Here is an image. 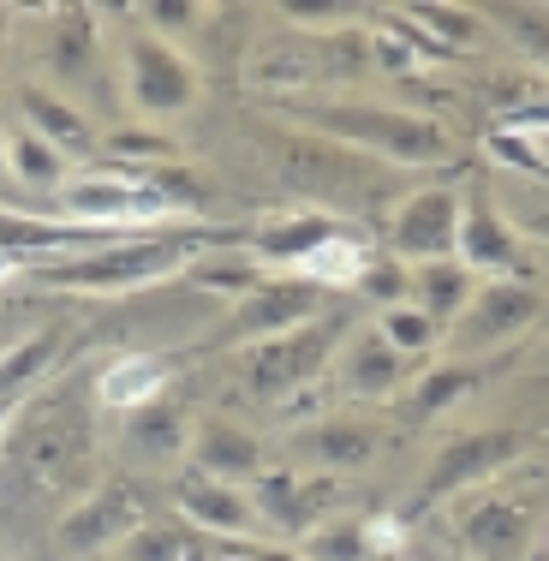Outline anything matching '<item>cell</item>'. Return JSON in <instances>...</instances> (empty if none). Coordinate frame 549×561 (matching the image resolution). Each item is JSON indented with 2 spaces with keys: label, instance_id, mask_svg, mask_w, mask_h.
Instances as JSON below:
<instances>
[{
  "label": "cell",
  "instance_id": "7bdbcfd3",
  "mask_svg": "<svg viewBox=\"0 0 549 561\" xmlns=\"http://www.w3.org/2000/svg\"><path fill=\"white\" fill-rule=\"evenodd\" d=\"M12 412H19V400H0V436H7V424H12Z\"/></svg>",
  "mask_w": 549,
  "mask_h": 561
},
{
  "label": "cell",
  "instance_id": "83f0119b",
  "mask_svg": "<svg viewBox=\"0 0 549 561\" xmlns=\"http://www.w3.org/2000/svg\"><path fill=\"white\" fill-rule=\"evenodd\" d=\"M185 280H192V287H204V293H216L221 305H239L263 280V270L251 263L245 245H216V251H204V257L185 270Z\"/></svg>",
  "mask_w": 549,
  "mask_h": 561
},
{
  "label": "cell",
  "instance_id": "74e56055",
  "mask_svg": "<svg viewBox=\"0 0 549 561\" xmlns=\"http://www.w3.org/2000/svg\"><path fill=\"white\" fill-rule=\"evenodd\" d=\"M490 156H495V162L526 168V173H544L538 156H531V138H519V131H495V138H490Z\"/></svg>",
  "mask_w": 549,
  "mask_h": 561
},
{
  "label": "cell",
  "instance_id": "4316f807",
  "mask_svg": "<svg viewBox=\"0 0 549 561\" xmlns=\"http://www.w3.org/2000/svg\"><path fill=\"white\" fill-rule=\"evenodd\" d=\"M365 263H370V245L358 233H334V239H323V245L311 251V257L299 263V280H311V287H323V293H353L358 287V275H365Z\"/></svg>",
  "mask_w": 549,
  "mask_h": 561
},
{
  "label": "cell",
  "instance_id": "d6a6232c",
  "mask_svg": "<svg viewBox=\"0 0 549 561\" xmlns=\"http://www.w3.org/2000/svg\"><path fill=\"white\" fill-rule=\"evenodd\" d=\"M162 162H180V144L162 138V131H144V126L108 131V168L144 173V168H162Z\"/></svg>",
  "mask_w": 549,
  "mask_h": 561
},
{
  "label": "cell",
  "instance_id": "d590c367",
  "mask_svg": "<svg viewBox=\"0 0 549 561\" xmlns=\"http://www.w3.org/2000/svg\"><path fill=\"white\" fill-rule=\"evenodd\" d=\"M358 299H370L377 311H388V305H412V270L394 257H370L365 275H358Z\"/></svg>",
  "mask_w": 549,
  "mask_h": 561
},
{
  "label": "cell",
  "instance_id": "5bb4252c",
  "mask_svg": "<svg viewBox=\"0 0 549 561\" xmlns=\"http://www.w3.org/2000/svg\"><path fill=\"white\" fill-rule=\"evenodd\" d=\"M43 78L66 102H78L102 78V31L90 7H43ZM84 108V102H78Z\"/></svg>",
  "mask_w": 549,
  "mask_h": 561
},
{
  "label": "cell",
  "instance_id": "484cf974",
  "mask_svg": "<svg viewBox=\"0 0 549 561\" xmlns=\"http://www.w3.org/2000/svg\"><path fill=\"white\" fill-rule=\"evenodd\" d=\"M478 293V275L466 270V263H419L412 270V305H419L424 317H431L436 329H448L454 317L466 311V299Z\"/></svg>",
  "mask_w": 549,
  "mask_h": 561
},
{
  "label": "cell",
  "instance_id": "1f68e13d",
  "mask_svg": "<svg viewBox=\"0 0 549 561\" xmlns=\"http://www.w3.org/2000/svg\"><path fill=\"white\" fill-rule=\"evenodd\" d=\"M311 561H370V531H365V514H334L323 526L311 531V538L299 543Z\"/></svg>",
  "mask_w": 549,
  "mask_h": 561
},
{
  "label": "cell",
  "instance_id": "9a60e30c",
  "mask_svg": "<svg viewBox=\"0 0 549 561\" xmlns=\"http://www.w3.org/2000/svg\"><path fill=\"white\" fill-rule=\"evenodd\" d=\"M382 448V431L358 412H323V419L287 431V466L299 472H317V478H346L358 466H370Z\"/></svg>",
  "mask_w": 549,
  "mask_h": 561
},
{
  "label": "cell",
  "instance_id": "7dc6e473",
  "mask_svg": "<svg viewBox=\"0 0 549 561\" xmlns=\"http://www.w3.org/2000/svg\"><path fill=\"white\" fill-rule=\"evenodd\" d=\"M108 561H114V556H108Z\"/></svg>",
  "mask_w": 549,
  "mask_h": 561
},
{
  "label": "cell",
  "instance_id": "2e32d148",
  "mask_svg": "<svg viewBox=\"0 0 549 561\" xmlns=\"http://www.w3.org/2000/svg\"><path fill=\"white\" fill-rule=\"evenodd\" d=\"M419 370H424L419 358L394 353V346H388L377 329H358V335H346V346L334 353L329 382H334V394L353 400V407H382V400H400V394H407Z\"/></svg>",
  "mask_w": 549,
  "mask_h": 561
},
{
  "label": "cell",
  "instance_id": "ba28073f",
  "mask_svg": "<svg viewBox=\"0 0 549 561\" xmlns=\"http://www.w3.org/2000/svg\"><path fill=\"white\" fill-rule=\"evenodd\" d=\"M544 317V293L531 280H478L466 311L442 329V353L448 358H495L514 346L531 323Z\"/></svg>",
  "mask_w": 549,
  "mask_h": 561
},
{
  "label": "cell",
  "instance_id": "8fae6325",
  "mask_svg": "<svg viewBox=\"0 0 549 561\" xmlns=\"http://www.w3.org/2000/svg\"><path fill=\"white\" fill-rule=\"evenodd\" d=\"M538 448V431H519V424H495V431H472L460 443H448L424 466L419 478V502H448V496H466V490L502 478L507 466H519V454Z\"/></svg>",
  "mask_w": 549,
  "mask_h": 561
},
{
  "label": "cell",
  "instance_id": "4fadbf2b",
  "mask_svg": "<svg viewBox=\"0 0 549 561\" xmlns=\"http://www.w3.org/2000/svg\"><path fill=\"white\" fill-rule=\"evenodd\" d=\"M334 496H341V478H317L299 466H263L251 478V507H258V526L281 531V538H311L323 519H334Z\"/></svg>",
  "mask_w": 549,
  "mask_h": 561
},
{
  "label": "cell",
  "instance_id": "44dd1931",
  "mask_svg": "<svg viewBox=\"0 0 549 561\" xmlns=\"http://www.w3.org/2000/svg\"><path fill=\"white\" fill-rule=\"evenodd\" d=\"M19 126H31L43 144H55V150L66 156V162H78V156H90L102 144V131L90 126V114L78 108V102L55 96L48 84H19Z\"/></svg>",
  "mask_w": 549,
  "mask_h": 561
},
{
  "label": "cell",
  "instance_id": "cb8c5ba5",
  "mask_svg": "<svg viewBox=\"0 0 549 561\" xmlns=\"http://www.w3.org/2000/svg\"><path fill=\"white\" fill-rule=\"evenodd\" d=\"M60 358H66V335L55 323L24 329V335L12 341V353L0 358V400H24V394L43 389V382H55Z\"/></svg>",
  "mask_w": 549,
  "mask_h": 561
},
{
  "label": "cell",
  "instance_id": "3957f363",
  "mask_svg": "<svg viewBox=\"0 0 549 561\" xmlns=\"http://www.w3.org/2000/svg\"><path fill=\"white\" fill-rule=\"evenodd\" d=\"M293 114L317 138L341 144V150L400 162V168H436L454 150L448 126L436 114H412V108H382V102H293Z\"/></svg>",
  "mask_w": 549,
  "mask_h": 561
},
{
  "label": "cell",
  "instance_id": "8d00e7d4",
  "mask_svg": "<svg viewBox=\"0 0 549 561\" xmlns=\"http://www.w3.org/2000/svg\"><path fill=\"white\" fill-rule=\"evenodd\" d=\"M216 12L209 7H192V0H150V7H138V24L144 31H156V36H180V31H192V24H209Z\"/></svg>",
  "mask_w": 549,
  "mask_h": 561
},
{
  "label": "cell",
  "instance_id": "7c38bea8",
  "mask_svg": "<svg viewBox=\"0 0 549 561\" xmlns=\"http://www.w3.org/2000/svg\"><path fill=\"white\" fill-rule=\"evenodd\" d=\"M454 263H466L478 280H531L519 233L507 221V209L495 204L484 180H466L460 192V233H454Z\"/></svg>",
  "mask_w": 549,
  "mask_h": 561
},
{
  "label": "cell",
  "instance_id": "60d3db41",
  "mask_svg": "<svg viewBox=\"0 0 549 561\" xmlns=\"http://www.w3.org/2000/svg\"><path fill=\"white\" fill-rule=\"evenodd\" d=\"M19 335H24V329H19V323H12V317H0V358H7V353H12V341H19Z\"/></svg>",
  "mask_w": 549,
  "mask_h": 561
},
{
  "label": "cell",
  "instance_id": "bcb514c9",
  "mask_svg": "<svg viewBox=\"0 0 549 561\" xmlns=\"http://www.w3.org/2000/svg\"><path fill=\"white\" fill-rule=\"evenodd\" d=\"M394 561H407V556H394Z\"/></svg>",
  "mask_w": 549,
  "mask_h": 561
},
{
  "label": "cell",
  "instance_id": "d6986e66",
  "mask_svg": "<svg viewBox=\"0 0 549 561\" xmlns=\"http://www.w3.org/2000/svg\"><path fill=\"white\" fill-rule=\"evenodd\" d=\"M341 233V221L329 209H281V216H263L245 233V251L258 270H299L323 239Z\"/></svg>",
  "mask_w": 549,
  "mask_h": 561
},
{
  "label": "cell",
  "instance_id": "d4e9b609",
  "mask_svg": "<svg viewBox=\"0 0 549 561\" xmlns=\"http://www.w3.org/2000/svg\"><path fill=\"white\" fill-rule=\"evenodd\" d=\"M490 370L495 365H484V358H442V365H424L419 377H412V389H407L412 419H442V412H454L466 394L484 389Z\"/></svg>",
  "mask_w": 549,
  "mask_h": 561
},
{
  "label": "cell",
  "instance_id": "52a82bcc",
  "mask_svg": "<svg viewBox=\"0 0 549 561\" xmlns=\"http://www.w3.org/2000/svg\"><path fill=\"white\" fill-rule=\"evenodd\" d=\"M150 519V496L131 478H96L55 519V561H108Z\"/></svg>",
  "mask_w": 549,
  "mask_h": 561
},
{
  "label": "cell",
  "instance_id": "30bf717a",
  "mask_svg": "<svg viewBox=\"0 0 549 561\" xmlns=\"http://www.w3.org/2000/svg\"><path fill=\"white\" fill-rule=\"evenodd\" d=\"M454 233H460V185L431 180L419 192H407L382 221V257L407 263H448L454 257Z\"/></svg>",
  "mask_w": 549,
  "mask_h": 561
},
{
  "label": "cell",
  "instance_id": "e0dca14e",
  "mask_svg": "<svg viewBox=\"0 0 549 561\" xmlns=\"http://www.w3.org/2000/svg\"><path fill=\"white\" fill-rule=\"evenodd\" d=\"M192 431H197L192 407H185L180 394H156L150 407L119 419V454H126L131 466H144V472H168V466L185 460Z\"/></svg>",
  "mask_w": 549,
  "mask_h": 561
},
{
  "label": "cell",
  "instance_id": "9c48e42d",
  "mask_svg": "<svg viewBox=\"0 0 549 561\" xmlns=\"http://www.w3.org/2000/svg\"><path fill=\"white\" fill-rule=\"evenodd\" d=\"M323 305H329V293L311 287V280H299V275H263L239 305H227V323L216 329V341H209V346H221V353H245V346H263V341L287 335V329L311 323Z\"/></svg>",
  "mask_w": 549,
  "mask_h": 561
},
{
  "label": "cell",
  "instance_id": "6da1fadb",
  "mask_svg": "<svg viewBox=\"0 0 549 561\" xmlns=\"http://www.w3.org/2000/svg\"><path fill=\"white\" fill-rule=\"evenodd\" d=\"M96 407L78 382H43L19 400L7 436H0V496L78 502L96 484Z\"/></svg>",
  "mask_w": 549,
  "mask_h": 561
},
{
  "label": "cell",
  "instance_id": "ffe728a7",
  "mask_svg": "<svg viewBox=\"0 0 549 561\" xmlns=\"http://www.w3.org/2000/svg\"><path fill=\"white\" fill-rule=\"evenodd\" d=\"M173 507L185 514V526L209 531V538H221V543H251V531H258V507H251V490H239V484L180 478V490H173Z\"/></svg>",
  "mask_w": 549,
  "mask_h": 561
},
{
  "label": "cell",
  "instance_id": "b9f144b4",
  "mask_svg": "<svg viewBox=\"0 0 549 561\" xmlns=\"http://www.w3.org/2000/svg\"><path fill=\"white\" fill-rule=\"evenodd\" d=\"M185 561H216V550L209 543H185Z\"/></svg>",
  "mask_w": 549,
  "mask_h": 561
},
{
  "label": "cell",
  "instance_id": "7402d4cb",
  "mask_svg": "<svg viewBox=\"0 0 549 561\" xmlns=\"http://www.w3.org/2000/svg\"><path fill=\"white\" fill-rule=\"evenodd\" d=\"M275 162H281V180L293 185H329V192H346V185L365 180V162H358L353 150H341V144L317 138V131H281L275 138Z\"/></svg>",
  "mask_w": 549,
  "mask_h": 561
},
{
  "label": "cell",
  "instance_id": "f546056e",
  "mask_svg": "<svg viewBox=\"0 0 549 561\" xmlns=\"http://www.w3.org/2000/svg\"><path fill=\"white\" fill-rule=\"evenodd\" d=\"M370 329H377V335L394 346V353H407V358H431L436 346H442V329L431 323V317L419 311V305H388V311H377L370 317Z\"/></svg>",
  "mask_w": 549,
  "mask_h": 561
},
{
  "label": "cell",
  "instance_id": "f1b7e54d",
  "mask_svg": "<svg viewBox=\"0 0 549 561\" xmlns=\"http://www.w3.org/2000/svg\"><path fill=\"white\" fill-rule=\"evenodd\" d=\"M7 173L19 185H60L72 162L55 150V144H43L31 126H7Z\"/></svg>",
  "mask_w": 549,
  "mask_h": 561
},
{
  "label": "cell",
  "instance_id": "ab89813d",
  "mask_svg": "<svg viewBox=\"0 0 549 561\" xmlns=\"http://www.w3.org/2000/svg\"><path fill=\"white\" fill-rule=\"evenodd\" d=\"M519 138H531V156H538V168L549 173V131H519Z\"/></svg>",
  "mask_w": 549,
  "mask_h": 561
},
{
  "label": "cell",
  "instance_id": "836d02e7",
  "mask_svg": "<svg viewBox=\"0 0 549 561\" xmlns=\"http://www.w3.org/2000/svg\"><path fill=\"white\" fill-rule=\"evenodd\" d=\"M490 19L502 24V31L514 36V48H526L531 66L549 78V7H495Z\"/></svg>",
  "mask_w": 549,
  "mask_h": 561
},
{
  "label": "cell",
  "instance_id": "f6af8a7d",
  "mask_svg": "<svg viewBox=\"0 0 549 561\" xmlns=\"http://www.w3.org/2000/svg\"><path fill=\"white\" fill-rule=\"evenodd\" d=\"M0 24H7V12H0Z\"/></svg>",
  "mask_w": 549,
  "mask_h": 561
},
{
  "label": "cell",
  "instance_id": "f35d334b",
  "mask_svg": "<svg viewBox=\"0 0 549 561\" xmlns=\"http://www.w3.org/2000/svg\"><path fill=\"white\" fill-rule=\"evenodd\" d=\"M239 550H245V561H311L299 543H258L251 538V543H239Z\"/></svg>",
  "mask_w": 549,
  "mask_h": 561
},
{
  "label": "cell",
  "instance_id": "277c9868",
  "mask_svg": "<svg viewBox=\"0 0 549 561\" xmlns=\"http://www.w3.org/2000/svg\"><path fill=\"white\" fill-rule=\"evenodd\" d=\"M346 335H353V317H346L341 305H323L311 323L287 329V335H275L263 346H245V353H239V382H245L251 400L281 407V400H293L299 389L329 382L334 353L346 346Z\"/></svg>",
  "mask_w": 549,
  "mask_h": 561
},
{
  "label": "cell",
  "instance_id": "e575fe53",
  "mask_svg": "<svg viewBox=\"0 0 549 561\" xmlns=\"http://www.w3.org/2000/svg\"><path fill=\"white\" fill-rule=\"evenodd\" d=\"M185 543H192V538H185L180 526H168V519L150 514V519H144V526L114 550V561H185Z\"/></svg>",
  "mask_w": 549,
  "mask_h": 561
},
{
  "label": "cell",
  "instance_id": "7a4b0ae2",
  "mask_svg": "<svg viewBox=\"0 0 549 561\" xmlns=\"http://www.w3.org/2000/svg\"><path fill=\"white\" fill-rule=\"evenodd\" d=\"M239 233L227 227H162V233H138V239H108L96 251H72V257H48L31 263L36 287H60V293H90V299H119V293L156 287L168 275H185L204 251L233 245Z\"/></svg>",
  "mask_w": 549,
  "mask_h": 561
},
{
  "label": "cell",
  "instance_id": "4dcf8cb0",
  "mask_svg": "<svg viewBox=\"0 0 549 561\" xmlns=\"http://www.w3.org/2000/svg\"><path fill=\"white\" fill-rule=\"evenodd\" d=\"M407 12L436 48H448V55H472V48L484 43V19H478L472 7H407Z\"/></svg>",
  "mask_w": 549,
  "mask_h": 561
},
{
  "label": "cell",
  "instance_id": "ee69618b",
  "mask_svg": "<svg viewBox=\"0 0 549 561\" xmlns=\"http://www.w3.org/2000/svg\"><path fill=\"white\" fill-rule=\"evenodd\" d=\"M0 180H7V126H0Z\"/></svg>",
  "mask_w": 549,
  "mask_h": 561
},
{
  "label": "cell",
  "instance_id": "ac0fdd59",
  "mask_svg": "<svg viewBox=\"0 0 549 561\" xmlns=\"http://www.w3.org/2000/svg\"><path fill=\"white\" fill-rule=\"evenodd\" d=\"M185 460H192V478L251 490V478L270 466V454H263V436L251 431V424H239V419H204V424L192 431Z\"/></svg>",
  "mask_w": 549,
  "mask_h": 561
},
{
  "label": "cell",
  "instance_id": "8992f818",
  "mask_svg": "<svg viewBox=\"0 0 549 561\" xmlns=\"http://www.w3.org/2000/svg\"><path fill=\"white\" fill-rule=\"evenodd\" d=\"M119 96L138 119H180L204 96V72L192 55H180V43L126 24L119 31Z\"/></svg>",
  "mask_w": 549,
  "mask_h": 561
},
{
  "label": "cell",
  "instance_id": "603a6c76",
  "mask_svg": "<svg viewBox=\"0 0 549 561\" xmlns=\"http://www.w3.org/2000/svg\"><path fill=\"white\" fill-rule=\"evenodd\" d=\"M173 358L168 353H131V358H114L108 370L96 377V400L108 412H138V407H150L156 394H168V382H173Z\"/></svg>",
  "mask_w": 549,
  "mask_h": 561
},
{
  "label": "cell",
  "instance_id": "5b68a950",
  "mask_svg": "<svg viewBox=\"0 0 549 561\" xmlns=\"http://www.w3.org/2000/svg\"><path fill=\"white\" fill-rule=\"evenodd\" d=\"M544 502H549V478L538 484V472L507 466L502 478L454 496V538H460V550L472 561H514L526 556Z\"/></svg>",
  "mask_w": 549,
  "mask_h": 561
}]
</instances>
